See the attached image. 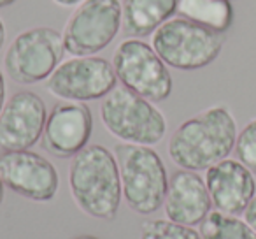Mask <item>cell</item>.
<instances>
[{"label":"cell","instance_id":"cell-1","mask_svg":"<svg viewBox=\"0 0 256 239\" xmlns=\"http://www.w3.org/2000/svg\"><path fill=\"white\" fill-rule=\"evenodd\" d=\"M237 122L226 106H210L182 122L168 141V157L186 171H207L230 157L237 141Z\"/></svg>","mask_w":256,"mask_h":239},{"label":"cell","instance_id":"cell-2","mask_svg":"<svg viewBox=\"0 0 256 239\" xmlns=\"http://www.w3.org/2000/svg\"><path fill=\"white\" fill-rule=\"evenodd\" d=\"M68 188L79 211L112 221L123 199L116 157L102 144H88L68 165Z\"/></svg>","mask_w":256,"mask_h":239},{"label":"cell","instance_id":"cell-3","mask_svg":"<svg viewBox=\"0 0 256 239\" xmlns=\"http://www.w3.org/2000/svg\"><path fill=\"white\" fill-rule=\"evenodd\" d=\"M126 206L137 214L156 213L164 207L168 188V174L162 157L153 146L118 143L114 146Z\"/></svg>","mask_w":256,"mask_h":239},{"label":"cell","instance_id":"cell-4","mask_svg":"<svg viewBox=\"0 0 256 239\" xmlns=\"http://www.w3.org/2000/svg\"><path fill=\"white\" fill-rule=\"evenodd\" d=\"M100 120L106 130L126 144L156 146L167 134V118L154 102L116 86L100 104Z\"/></svg>","mask_w":256,"mask_h":239},{"label":"cell","instance_id":"cell-5","mask_svg":"<svg viewBox=\"0 0 256 239\" xmlns=\"http://www.w3.org/2000/svg\"><path fill=\"white\" fill-rule=\"evenodd\" d=\"M224 44V34L212 32L184 18H172L153 34L151 46L167 67L198 71L210 65Z\"/></svg>","mask_w":256,"mask_h":239},{"label":"cell","instance_id":"cell-6","mask_svg":"<svg viewBox=\"0 0 256 239\" xmlns=\"http://www.w3.org/2000/svg\"><path fill=\"white\" fill-rule=\"evenodd\" d=\"M112 69L121 86L158 104L170 97L174 81L167 64L142 39L121 41L112 55Z\"/></svg>","mask_w":256,"mask_h":239},{"label":"cell","instance_id":"cell-7","mask_svg":"<svg viewBox=\"0 0 256 239\" xmlns=\"http://www.w3.org/2000/svg\"><path fill=\"white\" fill-rule=\"evenodd\" d=\"M65 53L62 32L51 27H34L12 39L4 55V69L12 81L36 85L48 81Z\"/></svg>","mask_w":256,"mask_h":239},{"label":"cell","instance_id":"cell-8","mask_svg":"<svg viewBox=\"0 0 256 239\" xmlns=\"http://www.w3.org/2000/svg\"><path fill=\"white\" fill-rule=\"evenodd\" d=\"M123 27L121 0H82L65 22L64 44L72 57H90L104 51Z\"/></svg>","mask_w":256,"mask_h":239},{"label":"cell","instance_id":"cell-9","mask_svg":"<svg viewBox=\"0 0 256 239\" xmlns=\"http://www.w3.org/2000/svg\"><path fill=\"white\" fill-rule=\"evenodd\" d=\"M116 86L112 64L96 55L64 60L46 81V90L53 97L84 104L104 99Z\"/></svg>","mask_w":256,"mask_h":239},{"label":"cell","instance_id":"cell-10","mask_svg":"<svg viewBox=\"0 0 256 239\" xmlns=\"http://www.w3.org/2000/svg\"><path fill=\"white\" fill-rule=\"evenodd\" d=\"M0 178L9 190L34 202H50L60 188V174L53 162L32 150L2 151Z\"/></svg>","mask_w":256,"mask_h":239},{"label":"cell","instance_id":"cell-11","mask_svg":"<svg viewBox=\"0 0 256 239\" xmlns=\"http://www.w3.org/2000/svg\"><path fill=\"white\" fill-rule=\"evenodd\" d=\"M48 109L40 95L20 90L0 113V148L4 151L32 150L42 139Z\"/></svg>","mask_w":256,"mask_h":239},{"label":"cell","instance_id":"cell-12","mask_svg":"<svg viewBox=\"0 0 256 239\" xmlns=\"http://www.w3.org/2000/svg\"><path fill=\"white\" fill-rule=\"evenodd\" d=\"M93 114L88 104L60 100L48 113L42 148L56 158H74L90 143Z\"/></svg>","mask_w":256,"mask_h":239},{"label":"cell","instance_id":"cell-13","mask_svg":"<svg viewBox=\"0 0 256 239\" xmlns=\"http://www.w3.org/2000/svg\"><path fill=\"white\" fill-rule=\"evenodd\" d=\"M206 185L212 206L228 214H244L246 207L256 195L254 172L242 162L224 158L206 171Z\"/></svg>","mask_w":256,"mask_h":239},{"label":"cell","instance_id":"cell-14","mask_svg":"<svg viewBox=\"0 0 256 239\" xmlns=\"http://www.w3.org/2000/svg\"><path fill=\"white\" fill-rule=\"evenodd\" d=\"M212 207L206 179L198 172L179 169L168 178L167 195L164 200L167 220L195 227L202 223Z\"/></svg>","mask_w":256,"mask_h":239},{"label":"cell","instance_id":"cell-15","mask_svg":"<svg viewBox=\"0 0 256 239\" xmlns=\"http://www.w3.org/2000/svg\"><path fill=\"white\" fill-rule=\"evenodd\" d=\"M124 36L150 37L178 13V0H121Z\"/></svg>","mask_w":256,"mask_h":239},{"label":"cell","instance_id":"cell-16","mask_svg":"<svg viewBox=\"0 0 256 239\" xmlns=\"http://www.w3.org/2000/svg\"><path fill=\"white\" fill-rule=\"evenodd\" d=\"M176 15L218 34H226L234 25L230 0H178Z\"/></svg>","mask_w":256,"mask_h":239},{"label":"cell","instance_id":"cell-17","mask_svg":"<svg viewBox=\"0 0 256 239\" xmlns=\"http://www.w3.org/2000/svg\"><path fill=\"white\" fill-rule=\"evenodd\" d=\"M202 239H256V230L242 218L212 209L198 225Z\"/></svg>","mask_w":256,"mask_h":239},{"label":"cell","instance_id":"cell-18","mask_svg":"<svg viewBox=\"0 0 256 239\" xmlns=\"http://www.w3.org/2000/svg\"><path fill=\"white\" fill-rule=\"evenodd\" d=\"M140 239H202L198 230L165 218L146 220L140 225Z\"/></svg>","mask_w":256,"mask_h":239},{"label":"cell","instance_id":"cell-19","mask_svg":"<svg viewBox=\"0 0 256 239\" xmlns=\"http://www.w3.org/2000/svg\"><path fill=\"white\" fill-rule=\"evenodd\" d=\"M234 151L237 160L256 174V118L249 120L244 129L237 134Z\"/></svg>","mask_w":256,"mask_h":239},{"label":"cell","instance_id":"cell-20","mask_svg":"<svg viewBox=\"0 0 256 239\" xmlns=\"http://www.w3.org/2000/svg\"><path fill=\"white\" fill-rule=\"evenodd\" d=\"M244 220L251 225L252 228L256 230V195L252 197V200L249 202V206L246 207L244 211Z\"/></svg>","mask_w":256,"mask_h":239},{"label":"cell","instance_id":"cell-21","mask_svg":"<svg viewBox=\"0 0 256 239\" xmlns=\"http://www.w3.org/2000/svg\"><path fill=\"white\" fill-rule=\"evenodd\" d=\"M6 102H8V86H6L4 72L0 71V113H2V109H4Z\"/></svg>","mask_w":256,"mask_h":239},{"label":"cell","instance_id":"cell-22","mask_svg":"<svg viewBox=\"0 0 256 239\" xmlns=\"http://www.w3.org/2000/svg\"><path fill=\"white\" fill-rule=\"evenodd\" d=\"M54 4L60 6V8H76L82 2V0H53Z\"/></svg>","mask_w":256,"mask_h":239},{"label":"cell","instance_id":"cell-23","mask_svg":"<svg viewBox=\"0 0 256 239\" xmlns=\"http://www.w3.org/2000/svg\"><path fill=\"white\" fill-rule=\"evenodd\" d=\"M6 25H4V20L0 18V50L4 48V44H6Z\"/></svg>","mask_w":256,"mask_h":239},{"label":"cell","instance_id":"cell-24","mask_svg":"<svg viewBox=\"0 0 256 239\" xmlns=\"http://www.w3.org/2000/svg\"><path fill=\"white\" fill-rule=\"evenodd\" d=\"M18 0H0V9H4V8H9V6L16 4Z\"/></svg>","mask_w":256,"mask_h":239},{"label":"cell","instance_id":"cell-25","mask_svg":"<svg viewBox=\"0 0 256 239\" xmlns=\"http://www.w3.org/2000/svg\"><path fill=\"white\" fill-rule=\"evenodd\" d=\"M4 190H6V185H4V181H2V178H0V206L4 202Z\"/></svg>","mask_w":256,"mask_h":239},{"label":"cell","instance_id":"cell-26","mask_svg":"<svg viewBox=\"0 0 256 239\" xmlns=\"http://www.w3.org/2000/svg\"><path fill=\"white\" fill-rule=\"evenodd\" d=\"M74 239H98L96 235H92V234H82V235H78V237Z\"/></svg>","mask_w":256,"mask_h":239},{"label":"cell","instance_id":"cell-27","mask_svg":"<svg viewBox=\"0 0 256 239\" xmlns=\"http://www.w3.org/2000/svg\"><path fill=\"white\" fill-rule=\"evenodd\" d=\"M230 2H232V0H230Z\"/></svg>","mask_w":256,"mask_h":239}]
</instances>
